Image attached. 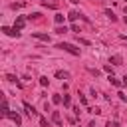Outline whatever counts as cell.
I'll return each mask as SVG.
<instances>
[{
  "label": "cell",
  "mask_w": 127,
  "mask_h": 127,
  "mask_svg": "<svg viewBox=\"0 0 127 127\" xmlns=\"http://www.w3.org/2000/svg\"><path fill=\"white\" fill-rule=\"evenodd\" d=\"M26 18H28V20H38V18H40V12H32V14L26 16Z\"/></svg>",
  "instance_id": "18"
},
{
  "label": "cell",
  "mask_w": 127,
  "mask_h": 127,
  "mask_svg": "<svg viewBox=\"0 0 127 127\" xmlns=\"http://www.w3.org/2000/svg\"><path fill=\"white\" fill-rule=\"evenodd\" d=\"M40 2H44V0H40Z\"/></svg>",
  "instance_id": "29"
},
{
  "label": "cell",
  "mask_w": 127,
  "mask_h": 127,
  "mask_svg": "<svg viewBox=\"0 0 127 127\" xmlns=\"http://www.w3.org/2000/svg\"><path fill=\"white\" fill-rule=\"evenodd\" d=\"M125 2H127V0H125Z\"/></svg>",
  "instance_id": "30"
},
{
  "label": "cell",
  "mask_w": 127,
  "mask_h": 127,
  "mask_svg": "<svg viewBox=\"0 0 127 127\" xmlns=\"http://www.w3.org/2000/svg\"><path fill=\"white\" fill-rule=\"evenodd\" d=\"M79 101H81V105H87V99H85L81 93H79Z\"/></svg>",
  "instance_id": "25"
},
{
  "label": "cell",
  "mask_w": 127,
  "mask_h": 127,
  "mask_svg": "<svg viewBox=\"0 0 127 127\" xmlns=\"http://www.w3.org/2000/svg\"><path fill=\"white\" fill-rule=\"evenodd\" d=\"M24 109H26V113H28L30 117H32V115H36V109H34L30 103H24Z\"/></svg>",
  "instance_id": "9"
},
{
  "label": "cell",
  "mask_w": 127,
  "mask_h": 127,
  "mask_svg": "<svg viewBox=\"0 0 127 127\" xmlns=\"http://www.w3.org/2000/svg\"><path fill=\"white\" fill-rule=\"evenodd\" d=\"M64 105H65V107L71 105V97H69V95H64Z\"/></svg>",
  "instance_id": "20"
},
{
  "label": "cell",
  "mask_w": 127,
  "mask_h": 127,
  "mask_svg": "<svg viewBox=\"0 0 127 127\" xmlns=\"http://www.w3.org/2000/svg\"><path fill=\"white\" fill-rule=\"evenodd\" d=\"M48 83H50V79H48L46 75H42V77H40V85H42V87H48Z\"/></svg>",
  "instance_id": "12"
},
{
  "label": "cell",
  "mask_w": 127,
  "mask_h": 127,
  "mask_svg": "<svg viewBox=\"0 0 127 127\" xmlns=\"http://www.w3.org/2000/svg\"><path fill=\"white\" fill-rule=\"evenodd\" d=\"M40 127H48V119L46 117H40Z\"/></svg>",
  "instance_id": "21"
},
{
  "label": "cell",
  "mask_w": 127,
  "mask_h": 127,
  "mask_svg": "<svg viewBox=\"0 0 127 127\" xmlns=\"http://www.w3.org/2000/svg\"><path fill=\"white\" fill-rule=\"evenodd\" d=\"M24 24H26V18H24V16H18V18H16V24H14V26H16L18 30H22V28H24Z\"/></svg>",
  "instance_id": "6"
},
{
  "label": "cell",
  "mask_w": 127,
  "mask_h": 127,
  "mask_svg": "<svg viewBox=\"0 0 127 127\" xmlns=\"http://www.w3.org/2000/svg\"><path fill=\"white\" fill-rule=\"evenodd\" d=\"M77 42H79V44H83V46H89V44H91L89 40H83V38H77Z\"/></svg>",
  "instance_id": "22"
},
{
  "label": "cell",
  "mask_w": 127,
  "mask_h": 127,
  "mask_svg": "<svg viewBox=\"0 0 127 127\" xmlns=\"http://www.w3.org/2000/svg\"><path fill=\"white\" fill-rule=\"evenodd\" d=\"M32 36H34V38H38V40H42V42H50V36H48V34H44V32H32Z\"/></svg>",
  "instance_id": "4"
},
{
  "label": "cell",
  "mask_w": 127,
  "mask_h": 127,
  "mask_svg": "<svg viewBox=\"0 0 127 127\" xmlns=\"http://www.w3.org/2000/svg\"><path fill=\"white\" fill-rule=\"evenodd\" d=\"M109 81H111V85H115V87H119V85H121V81H119V79H115L113 75H109Z\"/></svg>",
  "instance_id": "15"
},
{
  "label": "cell",
  "mask_w": 127,
  "mask_h": 127,
  "mask_svg": "<svg viewBox=\"0 0 127 127\" xmlns=\"http://www.w3.org/2000/svg\"><path fill=\"white\" fill-rule=\"evenodd\" d=\"M52 121L56 125H62V117H60V111H52Z\"/></svg>",
  "instance_id": "7"
},
{
  "label": "cell",
  "mask_w": 127,
  "mask_h": 127,
  "mask_svg": "<svg viewBox=\"0 0 127 127\" xmlns=\"http://www.w3.org/2000/svg\"><path fill=\"white\" fill-rule=\"evenodd\" d=\"M56 77H58V79H69V73L60 69V71H56Z\"/></svg>",
  "instance_id": "8"
},
{
  "label": "cell",
  "mask_w": 127,
  "mask_h": 127,
  "mask_svg": "<svg viewBox=\"0 0 127 127\" xmlns=\"http://www.w3.org/2000/svg\"><path fill=\"white\" fill-rule=\"evenodd\" d=\"M125 14H127V6H125Z\"/></svg>",
  "instance_id": "28"
},
{
  "label": "cell",
  "mask_w": 127,
  "mask_h": 127,
  "mask_svg": "<svg viewBox=\"0 0 127 127\" xmlns=\"http://www.w3.org/2000/svg\"><path fill=\"white\" fill-rule=\"evenodd\" d=\"M103 69H105V71H109V73L113 75V69H111V65H103Z\"/></svg>",
  "instance_id": "26"
},
{
  "label": "cell",
  "mask_w": 127,
  "mask_h": 127,
  "mask_svg": "<svg viewBox=\"0 0 127 127\" xmlns=\"http://www.w3.org/2000/svg\"><path fill=\"white\" fill-rule=\"evenodd\" d=\"M2 32L6 34V36H10V38H20V30L14 26V28H8V26H2Z\"/></svg>",
  "instance_id": "2"
},
{
  "label": "cell",
  "mask_w": 127,
  "mask_h": 127,
  "mask_svg": "<svg viewBox=\"0 0 127 127\" xmlns=\"http://www.w3.org/2000/svg\"><path fill=\"white\" fill-rule=\"evenodd\" d=\"M65 32H67V28H65V26H62V24L56 28V34H65Z\"/></svg>",
  "instance_id": "14"
},
{
  "label": "cell",
  "mask_w": 127,
  "mask_h": 127,
  "mask_svg": "<svg viewBox=\"0 0 127 127\" xmlns=\"http://www.w3.org/2000/svg\"><path fill=\"white\" fill-rule=\"evenodd\" d=\"M111 64L113 65H121V56H113L111 58Z\"/></svg>",
  "instance_id": "11"
},
{
  "label": "cell",
  "mask_w": 127,
  "mask_h": 127,
  "mask_svg": "<svg viewBox=\"0 0 127 127\" xmlns=\"http://www.w3.org/2000/svg\"><path fill=\"white\" fill-rule=\"evenodd\" d=\"M123 85H127V75H125V77H123Z\"/></svg>",
  "instance_id": "27"
},
{
  "label": "cell",
  "mask_w": 127,
  "mask_h": 127,
  "mask_svg": "<svg viewBox=\"0 0 127 127\" xmlns=\"http://www.w3.org/2000/svg\"><path fill=\"white\" fill-rule=\"evenodd\" d=\"M62 101H64V99H62V95H58V93L52 97V103H56V105H58V103H62Z\"/></svg>",
  "instance_id": "16"
},
{
  "label": "cell",
  "mask_w": 127,
  "mask_h": 127,
  "mask_svg": "<svg viewBox=\"0 0 127 127\" xmlns=\"http://www.w3.org/2000/svg\"><path fill=\"white\" fill-rule=\"evenodd\" d=\"M58 48L60 50H65V52H69L71 56H79V48H75L73 44H69V42H60L58 44Z\"/></svg>",
  "instance_id": "1"
},
{
  "label": "cell",
  "mask_w": 127,
  "mask_h": 127,
  "mask_svg": "<svg viewBox=\"0 0 127 127\" xmlns=\"http://www.w3.org/2000/svg\"><path fill=\"white\" fill-rule=\"evenodd\" d=\"M24 6H26V2H14V4H10L12 10H18V8H24Z\"/></svg>",
  "instance_id": "10"
},
{
  "label": "cell",
  "mask_w": 127,
  "mask_h": 127,
  "mask_svg": "<svg viewBox=\"0 0 127 127\" xmlns=\"http://www.w3.org/2000/svg\"><path fill=\"white\" fill-rule=\"evenodd\" d=\"M54 20H56V24H64V14H56Z\"/></svg>",
  "instance_id": "13"
},
{
  "label": "cell",
  "mask_w": 127,
  "mask_h": 127,
  "mask_svg": "<svg viewBox=\"0 0 127 127\" xmlns=\"http://www.w3.org/2000/svg\"><path fill=\"white\" fill-rule=\"evenodd\" d=\"M105 16H107V18H111V22H115V20H117V18H115V14H113L111 10H105Z\"/></svg>",
  "instance_id": "17"
},
{
  "label": "cell",
  "mask_w": 127,
  "mask_h": 127,
  "mask_svg": "<svg viewBox=\"0 0 127 127\" xmlns=\"http://www.w3.org/2000/svg\"><path fill=\"white\" fill-rule=\"evenodd\" d=\"M6 117H8V119H12V121L16 123V127H20V125H22V117H20V113H14V111H8V113H6Z\"/></svg>",
  "instance_id": "3"
},
{
  "label": "cell",
  "mask_w": 127,
  "mask_h": 127,
  "mask_svg": "<svg viewBox=\"0 0 127 127\" xmlns=\"http://www.w3.org/2000/svg\"><path fill=\"white\" fill-rule=\"evenodd\" d=\"M89 73H91V75H95V77L99 75V71H97V69H93V67H89Z\"/></svg>",
  "instance_id": "23"
},
{
  "label": "cell",
  "mask_w": 127,
  "mask_h": 127,
  "mask_svg": "<svg viewBox=\"0 0 127 127\" xmlns=\"http://www.w3.org/2000/svg\"><path fill=\"white\" fill-rule=\"evenodd\" d=\"M117 95H119V99H121V101H127V95H125V93H121V91H119Z\"/></svg>",
  "instance_id": "24"
},
{
  "label": "cell",
  "mask_w": 127,
  "mask_h": 127,
  "mask_svg": "<svg viewBox=\"0 0 127 127\" xmlns=\"http://www.w3.org/2000/svg\"><path fill=\"white\" fill-rule=\"evenodd\" d=\"M6 79H8V81H12V83H18V85H20V81H16V75H12V73H8V75H6Z\"/></svg>",
  "instance_id": "19"
},
{
  "label": "cell",
  "mask_w": 127,
  "mask_h": 127,
  "mask_svg": "<svg viewBox=\"0 0 127 127\" xmlns=\"http://www.w3.org/2000/svg\"><path fill=\"white\" fill-rule=\"evenodd\" d=\"M79 16H81V14H79V12H77V10H71V12H69V14H67V20H69V22H75V20H77V18H79Z\"/></svg>",
  "instance_id": "5"
}]
</instances>
